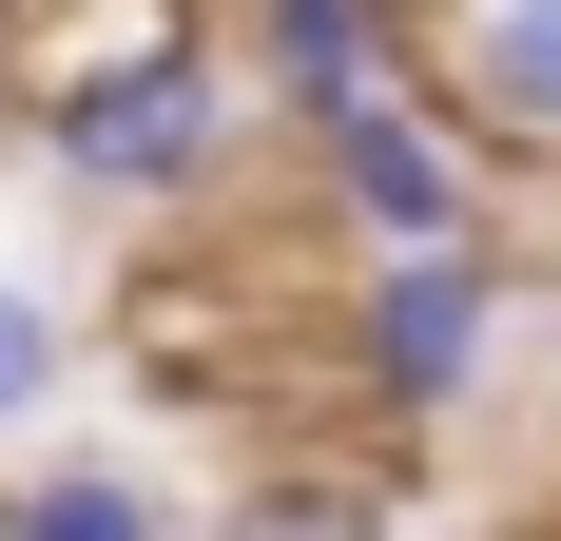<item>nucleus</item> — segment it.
Here are the masks:
<instances>
[{"label":"nucleus","mask_w":561,"mask_h":541,"mask_svg":"<svg viewBox=\"0 0 561 541\" xmlns=\"http://www.w3.org/2000/svg\"><path fill=\"white\" fill-rule=\"evenodd\" d=\"M39 136V174L78 194V214H214L232 174H252V136H272V97H252V58L232 39H156V58H116V78H78L58 116H20Z\"/></svg>","instance_id":"nucleus-1"},{"label":"nucleus","mask_w":561,"mask_h":541,"mask_svg":"<svg viewBox=\"0 0 561 541\" xmlns=\"http://www.w3.org/2000/svg\"><path fill=\"white\" fill-rule=\"evenodd\" d=\"M484 368H504V270H484V232H465V252H368L348 270V387H368L388 445H426Z\"/></svg>","instance_id":"nucleus-2"},{"label":"nucleus","mask_w":561,"mask_h":541,"mask_svg":"<svg viewBox=\"0 0 561 541\" xmlns=\"http://www.w3.org/2000/svg\"><path fill=\"white\" fill-rule=\"evenodd\" d=\"M310 194H330V232H368V252H465V232H484L465 136H446V97H426V78L310 116Z\"/></svg>","instance_id":"nucleus-3"},{"label":"nucleus","mask_w":561,"mask_h":541,"mask_svg":"<svg viewBox=\"0 0 561 541\" xmlns=\"http://www.w3.org/2000/svg\"><path fill=\"white\" fill-rule=\"evenodd\" d=\"M407 78V0H252V97L310 136V116H348V97H388Z\"/></svg>","instance_id":"nucleus-4"},{"label":"nucleus","mask_w":561,"mask_h":541,"mask_svg":"<svg viewBox=\"0 0 561 541\" xmlns=\"http://www.w3.org/2000/svg\"><path fill=\"white\" fill-rule=\"evenodd\" d=\"M446 78H465V116H484L504 156L561 174V0H465V20H446Z\"/></svg>","instance_id":"nucleus-5"},{"label":"nucleus","mask_w":561,"mask_h":541,"mask_svg":"<svg viewBox=\"0 0 561 541\" xmlns=\"http://www.w3.org/2000/svg\"><path fill=\"white\" fill-rule=\"evenodd\" d=\"M0 541H194V522H174V484H156V464L58 445V464H0Z\"/></svg>","instance_id":"nucleus-6"},{"label":"nucleus","mask_w":561,"mask_h":541,"mask_svg":"<svg viewBox=\"0 0 561 541\" xmlns=\"http://www.w3.org/2000/svg\"><path fill=\"white\" fill-rule=\"evenodd\" d=\"M194 541H388V522H368L348 464H272V484L232 503V522H194Z\"/></svg>","instance_id":"nucleus-7"},{"label":"nucleus","mask_w":561,"mask_h":541,"mask_svg":"<svg viewBox=\"0 0 561 541\" xmlns=\"http://www.w3.org/2000/svg\"><path fill=\"white\" fill-rule=\"evenodd\" d=\"M58 368H78V310H58L39 270H0V426H39Z\"/></svg>","instance_id":"nucleus-8"},{"label":"nucleus","mask_w":561,"mask_h":541,"mask_svg":"<svg viewBox=\"0 0 561 541\" xmlns=\"http://www.w3.org/2000/svg\"><path fill=\"white\" fill-rule=\"evenodd\" d=\"M0 39H20V0H0Z\"/></svg>","instance_id":"nucleus-9"}]
</instances>
